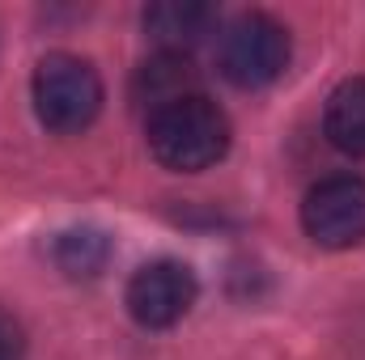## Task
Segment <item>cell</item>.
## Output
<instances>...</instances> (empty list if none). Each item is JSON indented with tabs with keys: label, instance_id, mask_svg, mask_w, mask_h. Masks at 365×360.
<instances>
[{
	"label": "cell",
	"instance_id": "6da1fadb",
	"mask_svg": "<svg viewBox=\"0 0 365 360\" xmlns=\"http://www.w3.org/2000/svg\"><path fill=\"white\" fill-rule=\"evenodd\" d=\"M149 153L179 174H200L230 153V119L204 93H187L149 115Z\"/></svg>",
	"mask_w": 365,
	"mask_h": 360
},
{
	"label": "cell",
	"instance_id": "7a4b0ae2",
	"mask_svg": "<svg viewBox=\"0 0 365 360\" xmlns=\"http://www.w3.org/2000/svg\"><path fill=\"white\" fill-rule=\"evenodd\" d=\"M34 110L43 119V127L60 132V136H77L86 132L98 110H102V77L93 73L90 60L56 51L34 68Z\"/></svg>",
	"mask_w": 365,
	"mask_h": 360
},
{
	"label": "cell",
	"instance_id": "3957f363",
	"mask_svg": "<svg viewBox=\"0 0 365 360\" xmlns=\"http://www.w3.org/2000/svg\"><path fill=\"white\" fill-rule=\"evenodd\" d=\"M289 68V34L268 13H247L221 34V73L238 90H264Z\"/></svg>",
	"mask_w": 365,
	"mask_h": 360
},
{
	"label": "cell",
	"instance_id": "277c9868",
	"mask_svg": "<svg viewBox=\"0 0 365 360\" xmlns=\"http://www.w3.org/2000/svg\"><path fill=\"white\" fill-rule=\"evenodd\" d=\"M302 225L310 242L327 250H349L365 242V179L331 174V179L314 182L302 203Z\"/></svg>",
	"mask_w": 365,
	"mask_h": 360
},
{
	"label": "cell",
	"instance_id": "5b68a950",
	"mask_svg": "<svg viewBox=\"0 0 365 360\" xmlns=\"http://www.w3.org/2000/svg\"><path fill=\"white\" fill-rule=\"evenodd\" d=\"M200 297V284H195V271L179 263V259H153L132 275L128 284V309L140 327H175L182 314L195 305Z\"/></svg>",
	"mask_w": 365,
	"mask_h": 360
},
{
	"label": "cell",
	"instance_id": "8992f818",
	"mask_svg": "<svg viewBox=\"0 0 365 360\" xmlns=\"http://www.w3.org/2000/svg\"><path fill=\"white\" fill-rule=\"evenodd\" d=\"M217 26V9L204 0H158L145 9V34L162 47V55H182L204 43Z\"/></svg>",
	"mask_w": 365,
	"mask_h": 360
},
{
	"label": "cell",
	"instance_id": "52a82bcc",
	"mask_svg": "<svg viewBox=\"0 0 365 360\" xmlns=\"http://www.w3.org/2000/svg\"><path fill=\"white\" fill-rule=\"evenodd\" d=\"M327 140L349 153V157H365V77L344 81L327 102Z\"/></svg>",
	"mask_w": 365,
	"mask_h": 360
},
{
	"label": "cell",
	"instance_id": "ba28073f",
	"mask_svg": "<svg viewBox=\"0 0 365 360\" xmlns=\"http://www.w3.org/2000/svg\"><path fill=\"white\" fill-rule=\"evenodd\" d=\"M110 238L102 229H68L56 238L51 255H56V268L73 280H93L98 271L110 263Z\"/></svg>",
	"mask_w": 365,
	"mask_h": 360
},
{
	"label": "cell",
	"instance_id": "9c48e42d",
	"mask_svg": "<svg viewBox=\"0 0 365 360\" xmlns=\"http://www.w3.org/2000/svg\"><path fill=\"white\" fill-rule=\"evenodd\" d=\"M191 81H195V73H191V64H187L182 55H158L153 64L140 68L136 93H140L145 102H153V110H158V106H166V102H179L187 93H195Z\"/></svg>",
	"mask_w": 365,
	"mask_h": 360
},
{
	"label": "cell",
	"instance_id": "30bf717a",
	"mask_svg": "<svg viewBox=\"0 0 365 360\" xmlns=\"http://www.w3.org/2000/svg\"><path fill=\"white\" fill-rule=\"evenodd\" d=\"M26 356V331L13 314L0 309V360H21Z\"/></svg>",
	"mask_w": 365,
	"mask_h": 360
}]
</instances>
